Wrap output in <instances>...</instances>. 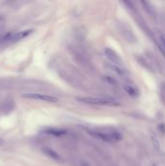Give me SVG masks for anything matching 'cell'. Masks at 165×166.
Instances as JSON below:
<instances>
[{
	"label": "cell",
	"mask_w": 165,
	"mask_h": 166,
	"mask_svg": "<svg viewBox=\"0 0 165 166\" xmlns=\"http://www.w3.org/2000/svg\"><path fill=\"white\" fill-rule=\"evenodd\" d=\"M32 33V29H26V30H22L19 32H11L9 42L8 43H15L18 41H21L24 38H26Z\"/></svg>",
	"instance_id": "277c9868"
},
{
	"label": "cell",
	"mask_w": 165,
	"mask_h": 166,
	"mask_svg": "<svg viewBox=\"0 0 165 166\" xmlns=\"http://www.w3.org/2000/svg\"><path fill=\"white\" fill-rule=\"evenodd\" d=\"M85 130L88 131V134H90L91 136H93L97 139H100L104 142H119L121 139H123V136L119 131H115V130H111V131H105V130H96V129H89L87 128Z\"/></svg>",
	"instance_id": "6da1fadb"
},
{
	"label": "cell",
	"mask_w": 165,
	"mask_h": 166,
	"mask_svg": "<svg viewBox=\"0 0 165 166\" xmlns=\"http://www.w3.org/2000/svg\"><path fill=\"white\" fill-rule=\"evenodd\" d=\"M104 52H105V54H106V57H108V59L111 61L113 64L120 66V64H121V62H123V60H121L119 53L117 52H115L114 50H112V49L106 48L105 50H104Z\"/></svg>",
	"instance_id": "5b68a950"
},
{
	"label": "cell",
	"mask_w": 165,
	"mask_h": 166,
	"mask_svg": "<svg viewBox=\"0 0 165 166\" xmlns=\"http://www.w3.org/2000/svg\"><path fill=\"white\" fill-rule=\"evenodd\" d=\"M124 89L127 94H129L130 96H137L138 95V91L136 89L129 85H124Z\"/></svg>",
	"instance_id": "9c48e42d"
},
{
	"label": "cell",
	"mask_w": 165,
	"mask_h": 166,
	"mask_svg": "<svg viewBox=\"0 0 165 166\" xmlns=\"http://www.w3.org/2000/svg\"><path fill=\"white\" fill-rule=\"evenodd\" d=\"M3 144H4V140L1 137H0V146H2Z\"/></svg>",
	"instance_id": "5bb4252c"
},
{
	"label": "cell",
	"mask_w": 165,
	"mask_h": 166,
	"mask_svg": "<svg viewBox=\"0 0 165 166\" xmlns=\"http://www.w3.org/2000/svg\"><path fill=\"white\" fill-rule=\"evenodd\" d=\"M3 21V18L1 17V16H0V22H2Z\"/></svg>",
	"instance_id": "2e32d148"
},
{
	"label": "cell",
	"mask_w": 165,
	"mask_h": 166,
	"mask_svg": "<svg viewBox=\"0 0 165 166\" xmlns=\"http://www.w3.org/2000/svg\"><path fill=\"white\" fill-rule=\"evenodd\" d=\"M22 97L28 98V99H34V100H40L44 102H50V103H54L57 102V98L52 96V95H47V94H41V93H26L23 94Z\"/></svg>",
	"instance_id": "3957f363"
},
{
	"label": "cell",
	"mask_w": 165,
	"mask_h": 166,
	"mask_svg": "<svg viewBox=\"0 0 165 166\" xmlns=\"http://www.w3.org/2000/svg\"><path fill=\"white\" fill-rule=\"evenodd\" d=\"M76 100L80 103L88 104V105H99V106H120V104L115 99L107 97H91V96H80L76 97Z\"/></svg>",
	"instance_id": "7a4b0ae2"
},
{
	"label": "cell",
	"mask_w": 165,
	"mask_h": 166,
	"mask_svg": "<svg viewBox=\"0 0 165 166\" xmlns=\"http://www.w3.org/2000/svg\"><path fill=\"white\" fill-rule=\"evenodd\" d=\"M104 79L106 80V81L109 83V84H111V85H114L116 84V80L112 77H109V76H106V77H104Z\"/></svg>",
	"instance_id": "4fadbf2b"
},
{
	"label": "cell",
	"mask_w": 165,
	"mask_h": 166,
	"mask_svg": "<svg viewBox=\"0 0 165 166\" xmlns=\"http://www.w3.org/2000/svg\"><path fill=\"white\" fill-rule=\"evenodd\" d=\"M106 66L108 67L110 70H112L113 72L117 73L118 75L124 76V75H126V74H127L126 70H124V68H121V67H120L119 65H116V64H113V63H107Z\"/></svg>",
	"instance_id": "ba28073f"
},
{
	"label": "cell",
	"mask_w": 165,
	"mask_h": 166,
	"mask_svg": "<svg viewBox=\"0 0 165 166\" xmlns=\"http://www.w3.org/2000/svg\"><path fill=\"white\" fill-rule=\"evenodd\" d=\"M159 41H160V44L158 45V48H159V50L162 52L163 55L165 57V36L160 35L159 36Z\"/></svg>",
	"instance_id": "30bf717a"
},
{
	"label": "cell",
	"mask_w": 165,
	"mask_h": 166,
	"mask_svg": "<svg viewBox=\"0 0 165 166\" xmlns=\"http://www.w3.org/2000/svg\"><path fill=\"white\" fill-rule=\"evenodd\" d=\"M42 152H44L47 156L54 159V160H59V159H60V156L58 155V153L56 151H53V149H51V148H49V147H43L42 148Z\"/></svg>",
	"instance_id": "52a82bcc"
},
{
	"label": "cell",
	"mask_w": 165,
	"mask_h": 166,
	"mask_svg": "<svg viewBox=\"0 0 165 166\" xmlns=\"http://www.w3.org/2000/svg\"><path fill=\"white\" fill-rule=\"evenodd\" d=\"M81 166H88V164H87V163H84V162H83V163L81 164Z\"/></svg>",
	"instance_id": "9a60e30c"
},
{
	"label": "cell",
	"mask_w": 165,
	"mask_h": 166,
	"mask_svg": "<svg viewBox=\"0 0 165 166\" xmlns=\"http://www.w3.org/2000/svg\"><path fill=\"white\" fill-rule=\"evenodd\" d=\"M142 4L145 6L146 10L148 11V12H150L151 14H152V13H154V10H152L151 6V4H150L149 2H147V1H142ZM154 14H155V13H154Z\"/></svg>",
	"instance_id": "8fae6325"
},
{
	"label": "cell",
	"mask_w": 165,
	"mask_h": 166,
	"mask_svg": "<svg viewBox=\"0 0 165 166\" xmlns=\"http://www.w3.org/2000/svg\"><path fill=\"white\" fill-rule=\"evenodd\" d=\"M43 132L45 134L52 135V136H56V137H60L66 134L65 130H63V129H57V128H47L45 130H43Z\"/></svg>",
	"instance_id": "8992f818"
},
{
	"label": "cell",
	"mask_w": 165,
	"mask_h": 166,
	"mask_svg": "<svg viewBox=\"0 0 165 166\" xmlns=\"http://www.w3.org/2000/svg\"><path fill=\"white\" fill-rule=\"evenodd\" d=\"M151 142H152V144H154V146L155 147L156 150H159L160 145H159V142H158V140L155 136H151Z\"/></svg>",
	"instance_id": "7c38bea8"
}]
</instances>
